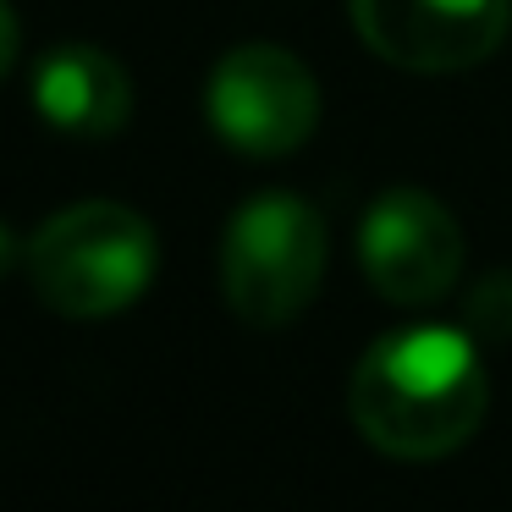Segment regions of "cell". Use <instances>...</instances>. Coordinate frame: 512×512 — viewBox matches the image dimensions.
<instances>
[{
    "instance_id": "8992f818",
    "label": "cell",
    "mask_w": 512,
    "mask_h": 512,
    "mask_svg": "<svg viewBox=\"0 0 512 512\" xmlns=\"http://www.w3.org/2000/svg\"><path fill=\"white\" fill-rule=\"evenodd\" d=\"M353 28L402 72H468L501 50L512 0H347Z\"/></svg>"
},
{
    "instance_id": "3957f363",
    "label": "cell",
    "mask_w": 512,
    "mask_h": 512,
    "mask_svg": "<svg viewBox=\"0 0 512 512\" xmlns=\"http://www.w3.org/2000/svg\"><path fill=\"white\" fill-rule=\"evenodd\" d=\"M325 281V215L298 193H254L221 237V292L237 320L281 331Z\"/></svg>"
},
{
    "instance_id": "6da1fadb",
    "label": "cell",
    "mask_w": 512,
    "mask_h": 512,
    "mask_svg": "<svg viewBox=\"0 0 512 512\" xmlns=\"http://www.w3.org/2000/svg\"><path fill=\"white\" fill-rule=\"evenodd\" d=\"M353 424L375 452L435 463L474 441L490 408V375L463 325H402L369 342L347 386Z\"/></svg>"
},
{
    "instance_id": "30bf717a",
    "label": "cell",
    "mask_w": 512,
    "mask_h": 512,
    "mask_svg": "<svg viewBox=\"0 0 512 512\" xmlns=\"http://www.w3.org/2000/svg\"><path fill=\"white\" fill-rule=\"evenodd\" d=\"M12 265H17V237H12V226L0 221V276H6Z\"/></svg>"
},
{
    "instance_id": "7a4b0ae2",
    "label": "cell",
    "mask_w": 512,
    "mask_h": 512,
    "mask_svg": "<svg viewBox=\"0 0 512 512\" xmlns=\"http://www.w3.org/2000/svg\"><path fill=\"white\" fill-rule=\"evenodd\" d=\"M34 298L61 320H111L149 292L160 265L155 226L116 199L56 210L23 248Z\"/></svg>"
},
{
    "instance_id": "277c9868",
    "label": "cell",
    "mask_w": 512,
    "mask_h": 512,
    "mask_svg": "<svg viewBox=\"0 0 512 512\" xmlns=\"http://www.w3.org/2000/svg\"><path fill=\"white\" fill-rule=\"evenodd\" d=\"M204 111L226 149L248 160H281L320 127V83L292 50L237 45L215 61Z\"/></svg>"
},
{
    "instance_id": "9c48e42d",
    "label": "cell",
    "mask_w": 512,
    "mask_h": 512,
    "mask_svg": "<svg viewBox=\"0 0 512 512\" xmlns=\"http://www.w3.org/2000/svg\"><path fill=\"white\" fill-rule=\"evenodd\" d=\"M17 12H12V0H0V78L12 72V61H17Z\"/></svg>"
},
{
    "instance_id": "ba28073f",
    "label": "cell",
    "mask_w": 512,
    "mask_h": 512,
    "mask_svg": "<svg viewBox=\"0 0 512 512\" xmlns=\"http://www.w3.org/2000/svg\"><path fill=\"white\" fill-rule=\"evenodd\" d=\"M468 331L512 342V270H490V276L468 292Z\"/></svg>"
},
{
    "instance_id": "52a82bcc",
    "label": "cell",
    "mask_w": 512,
    "mask_h": 512,
    "mask_svg": "<svg viewBox=\"0 0 512 512\" xmlns=\"http://www.w3.org/2000/svg\"><path fill=\"white\" fill-rule=\"evenodd\" d=\"M34 111L56 133L111 138L133 116V78L100 45H56L34 67Z\"/></svg>"
},
{
    "instance_id": "5b68a950",
    "label": "cell",
    "mask_w": 512,
    "mask_h": 512,
    "mask_svg": "<svg viewBox=\"0 0 512 512\" xmlns=\"http://www.w3.org/2000/svg\"><path fill=\"white\" fill-rule=\"evenodd\" d=\"M358 265L386 303L424 309L463 276V226L435 193L408 182L380 188L358 221Z\"/></svg>"
}]
</instances>
